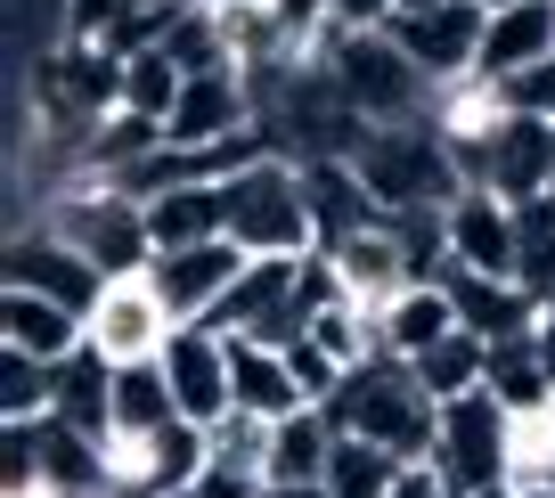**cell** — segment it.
I'll return each instance as SVG.
<instances>
[{
  "mask_svg": "<svg viewBox=\"0 0 555 498\" xmlns=\"http://www.w3.org/2000/svg\"><path fill=\"white\" fill-rule=\"evenodd\" d=\"M335 433H360V442L392 449V458L409 465H434V442H441V400L416 384L409 360H392V352H376V360H360L344 376V393L327 400Z\"/></svg>",
  "mask_w": 555,
  "mask_h": 498,
  "instance_id": "cell-1",
  "label": "cell"
},
{
  "mask_svg": "<svg viewBox=\"0 0 555 498\" xmlns=\"http://www.w3.org/2000/svg\"><path fill=\"white\" fill-rule=\"evenodd\" d=\"M351 173L367 180L384 213H450L466 196V173H457L450 139L434 131V115L416 123H367L360 148H351Z\"/></svg>",
  "mask_w": 555,
  "mask_h": 498,
  "instance_id": "cell-2",
  "label": "cell"
},
{
  "mask_svg": "<svg viewBox=\"0 0 555 498\" xmlns=\"http://www.w3.org/2000/svg\"><path fill=\"white\" fill-rule=\"evenodd\" d=\"M41 221H50L99 278H122V270H147V261H156L147 205H139L131 189H115V180H99V173L74 180V189H57L50 205H41Z\"/></svg>",
  "mask_w": 555,
  "mask_h": 498,
  "instance_id": "cell-3",
  "label": "cell"
},
{
  "mask_svg": "<svg viewBox=\"0 0 555 498\" xmlns=\"http://www.w3.org/2000/svg\"><path fill=\"white\" fill-rule=\"evenodd\" d=\"M221 205H229V238L245 254H319L311 189H302V164H286V155H254L245 173H229Z\"/></svg>",
  "mask_w": 555,
  "mask_h": 498,
  "instance_id": "cell-4",
  "label": "cell"
},
{
  "mask_svg": "<svg viewBox=\"0 0 555 498\" xmlns=\"http://www.w3.org/2000/svg\"><path fill=\"white\" fill-rule=\"evenodd\" d=\"M327 74H335V90H344L367 123H416V115H434V99H441L434 74L392 41V25H376V34H344L327 50Z\"/></svg>",
  "mask_w": 555,
  "mask_h": 498,
  "instance_id": "cell-5",
  "label": "cell"
},
{
  "mask_svg": "<svg viewBox=\"0 0 555 498\" xmlns=\"http://www.w3.org/2000/svg\"><path fill=\"white\" fill-rule=\"evenodd\" d=\"M82 335H90V352H99L106 368H139V360H164V344L180 335V319H172V303H164V286L147 270H122V278L99 286Z\"/></svg>",
  "mask_w": 555,
  "mask_h": 498,
  "instance_id": "cell-6",
  "label": "cell"
},
{
  "mask_svg": "<svg viewBox=\"0 0 555 498\" xmlns=\"http://www.w3.org/2000/svg\"><path fill=\"white\" fill-rule=\"evenodd\" d=\"M506 425H515V417H506L490 393H466V400H450V409H441L434 465L450 474L457 498H474V490H490V482H506Z\"/></svg>",
  "mask_w": 555,
  "mask_h": 498,
  "instance_id": "cell-7",
  "label": "cell"
},
{
  "mask_svg": "<svg viewBox=\"0 0 555 498\" xmlns=\"http://www.w3.org/2000/svg\"><path fill=\"white\" fill-rule=\"evenodd\" d=\"M254 131V82L245 66H205L180 82L172 115H164V139L172 148H229V139Z\"/></svg>",
  "mask_w": 555,
  "mask_h": 498,
  "instance_id": "cell-8",
  "label": "cell"
},
{
  "mask_svg": "<svg viewBox=\"0 0 555 498\" xmlns=\"http://www.w3.org/2000/svg\"><path fill=\"white\" fill-rule=\"evenodd\" d=\"M482 34H490V0H450V9H434V17H400L392 25V41L434 74V90L482 74Z\"/></svg>",
  "mask_w": 555,
  "mask_h": 498,
  "instance_id": "cell-9",
  "label": "cell"
},
{
  "mask_svg": "<svg viewBox=\"0 0 555 498\" xmlns=\"http://www.w3.org/2000/svg\"><path fill=\"white\" fill-rule=\"evenodd\" d=\"M0 278H9V286H25V294H50V303L82 310V319H90V303H99V286H106V278L90 270V261L74 254V245L57 238L50 221H41V229H9V254H0Z\"/></svg>",
  "mask_w": 555,
  "mask_h": 498,
  "instance_id": "cell-10",
  "label": "cell"
},
{
  "mask_svg": "<svg viewBox=\"0 0 555 498\" xmlns=\"http://www.w3.org/2000/svg\"><path fill=\"white\" fill-rule=\"evenodd\" d=\"M245 245L237 238H212V245H180V254H156L147 261V278L164 286V303H172L180 327H205L212 310H221V294L245 278Z\"/></svg>",
  "mask_w": 555,
  "mask_h": 498,
  "instance_id": "cell-11",
  "label": "cell"
},
{
  "mask_svg": "<svg viewBox=\"0 0 555 498\" xmlns=\"http://www.w3.org/2000/svg\"><path fill=\"white\" fill-rule=\"evenodd\" d=\"M180 17H189L180 0H66L57 9V41H99L115 58H139L156 41H172Z\"/></svg>",
  "mask_w": 555,
  "mask_h": 498,
  "instance_id": "cell-12",
  "label": "cell"
},
{
  "mask_svg": "<svg viewBox=\"0 0 555 498\" xmlns=\"http://www.w3.org/2000/svg\"><path fill=\"white\" fill-rule=\"evenodd\" d=\"M319 254L335 261L344 294H351V303H367V310H384L392 294L425 286V278H416V261H409V245H400V229H392V213H384V221H367V229H351V238H335V245H319Z\"/></svg>",
  "mask_w": 555,
  "mask_h": 498,
  "instance_id": "cell-13",
  "label": "cell"
},
{
  "mask_svg": "<svg viewBox=\"0 0 555 498\" xmlns=\"http://www.w3.org/2000/svg\"><path fill=\"white\" fill-rule=\"evenodd\" d=\"M474 189L506 196V205L555 196V123H539V115H506V131L490 139V155L474 164Z\"/></svg>",
  "mask_w": 555,
  "mask_h": 498,
  "instance_id": "cell-14",
  "label": "cell"
},
{
  "mask_svg": "<svg viewBox=\"0 0 555 498\" xmlns=\"http://www.w3.org/2000/svg\"><path fill=\"white\" fill-rule=\"evenodd\" d=\"M522 261V221L506 196L490 189H466L450 205V270H474V278H515Z\"/></svg>",
  "mask_w": 555,
  "mask_h": 498,
  "instance_id": "cell-15",
  "label": "cell"
},
{
  "mask_svg": "<svg viewBox=\"0 0 555 498\" xmlns=\"http://www.w3.org/2000/svg\"><path fill=\"white\" fill-rule=\"evenodd\" d=\"M164 376H172V400L189 425H221L237 400H229V335L212 327H180L164 344Z\"/></svg>",
  "mask_w": 555,
  "mask_h": 498,
  "instance_id": "cell-16",
  "label": "cell"
},
{
  "mask_svg": "<svg viewBox=\"0 0 555 498\" xmlns=\"http://www.w3.org/2000/svg\"><path fill=\"white\" fill-rule=\"evenodd\" d=\"M450 294H457V327H466V335H482V344H522V335L547 319V303H539L522 278H474V270H450Z\"/></svg>",
  "mask_w": 555,
  "mask_h": 498,
  "instance_id": "cell-17",
  "label": "cell"
},
{
  "mask_svg": "<svg viewBox=\"0 0 555 498\" xmlns=\"http://www.w3.org/2000/svg\"><path fill=\"white\" fill-rule=\"evenodd\" d=\"M229 400H237L245 417H295L311 409L295 384V360H286V344H261V335H229Z\"/></svg>",
  "mask_w": 555,
  "mask_h": 498,
  "instance_id": "cell-18",
  "label": "cell"
},
{
  "mask_svg": "<svg viewBox=\"0 0 555 498\" xmlns=\"http://www.w3.org/2000/svg\"><path fill=\"white\" fill-rule=\"evenodd\" d=\"M0 344L57 368V360H74L90 335H82V310L50 303V294H25V286H0Z\"/></svg>",
  "mask_w": 555,
  "mask_h": 498,
  "instance_id": "cell-19",
  "label": "cell"
},
{
  "mask_svg": "<svg viewBox=\"0 0 555 498\" xmlns=\"http://www.w3.org/2000/svg\"><path fill=\"white\" fill-rule=\"evenodd\" d=\"M539 58H555V0H506V9H490V34H482L490 82H515Z\"/></svg>",
  "mask_w": 555,
  "mask_h": 498,
  "instance_id": "cell-20",
  "label": "cell"
},
{
  "mask_svg": "<svg viewBox=\"0 0 555 498\" xmlns=\"http://www.w3.org/2000/svg\"><path fill=\"white\" fill-rule=\"evenodd\" d=\"M147 238H156V254H180V245H212V238H229L221 180H180V189L147 196Z\"/></svg>",
  "mask_w": 555,
  "mask_h": 498,
  "instance_id": "cell-21",
  "label": "cell"
},
{
  "mask_svg": "<svg viewBox=\"0 0 555 498\" xmlns=\"http://www.w3.org/2000/svg\"><path fill=\"white\" fill-rule=\"evenodd\" d=\"M302 189H311V221H319V245L351 238V229L384 221V205L367 196V180L351 173V155H327V164H302Z\"/></svg>",
  "mask_w": 555,
  "mask_h": 498,
  "instance_id": "cell-22",
  "label": "cell"
},
{
  "mask_svg": "<svg viewBox=\"0 0 555 498\" xmlns=\"http://www.w3.org/2000/svg\"><path fill=\"white\" fill-rule=\"evenodd\" d=\"M376 319H384V352H392V360H416V352H434L441 335H457V294H450V278H434V286L392 294Z\"/></svg>",
  "mask_w": 555,
  "mask_h": 498,
  "instance_id": "cell-23",
  "label": "cell"
},
{
  "mask_svg": "<svg viewBox=\"0 0 555 498\" xmlns=\"http://www.w3.org/2000/svg\"><path fill=\"white\" fill-rule=\"evenodd\" d=\"M327 458H335V417L327 409H295L270 425V482H319L327 490Z\"/></svg>",
  "mask_w": 555,
  "mask_h": 498,
  "instance_id": "cell-24",
  "label": "cell"
},
{
  "mask_svg": "<svg viewBox=\"0 0 555 498\" xmlns=\"http://www.w3.org/2000/svg\"><path fill=\"white\" fill-rule=\"evenodd\" d=\"M50 417H66V425H82V433L106 442V425H115V368L90 344L74 352V360H57V409Z\"/></svg>",
  "mask_w": 555,
  "mask_h": 498,
  "instance_id": "cell-25",
  "label": "cell"
},
{
  "mask_svg": "<svg viewBox=\"0 0 555 498\" xmlns=\"http://www.w3.org/2000/svg\"><path fill=\"white\" fill-rule=\"evenodd\" d=\"M416 384H425V393L441 400V409H450V400H466V393H482V376H490V344L482 335H466V327H457V335H441L434 352H416Z\"/></svg>",
  "mask_w": 555,
  "mask_h": 498,
  "instance_id": "cell-26",
  "label": "cell"
},
{
  "mask_svg": "<svg viewBox=\"0 0 555 498\" xmlns=\"http://www.w3.org/2000/svg\"><path fill=\"white\" fill-rule=\"evenodd\" d=\"M172 417H180V400H172V376H164V360L115 368V425H106V433H164Z\"/></svg>",
  "mask_w": 555,
  "mask_h": 498,
  "instance_id": "cell-27",
  "label": "cell"
},
{
  "mask_svg": "<svg viewBox=\"0 0 555 498\" xmlns=\"http://www.w3.org/2000/svg\"><path fill=\"white\" fill-rule=\"evenodd\" d=\"M409 474V458L360 442V433H335V458H327V498H392V482Z\"/></svg>",
  "mask_w": 555,
  "mask_h": 498,
  "instance_id": "cell-28",
  "label": "cell"
},
{
  "mask_svg": "<svg viewBox=\"0 0 555 498\" xmlns=\"http://www.w3.org/2000/svg\"><path fill=\"white\" fill-rule=\"evenodd\" d=\"M50 409H57V368L0 344V425H34Z\"/></svg>",
  "mask_w": 555,
  "mask_h": 498,
  "instance_id": "cell-29",
  "label": "cell"
},
{
  "mask_svg": "<svg viewBox=\"0 0 555 498\" xmlns=\"http://www.w3.org/2000/svg\"><path fill=\"white\" fill-rule=\"evenodd\" d=\"M482 393L499 400L506 417H515V409H539V400H555V384H547V368H539L531 335H522V344H490V376H482Z\"/></svg>",
  "mask_w": 555,
  "mask_h": 498,
  "instance_id": "cell-30",
  "label": "cell"
},
{
  "mask_svg": "<svg viewBox=\"0 0 555 498\" xmlns=\"http://www.w3.org/2000/svg\"><path fill=\"white\" fill-rule=\"evenodd\" d=\"M506 482H547L555 490V400L515 409V425H506Z\"/></svg>",
  "mask_w": 555,
  "mask_h": 498,
  "instance_id": "cell-31",
  "label": "cell"
},
{
  "mask_svg": "<svg viewBox=\"0 0 555 498\" xmlns=\"http://www.w3.org/2000/svg\"><path fill=\"white\" fill-rule=\"evenodd\" d=\"M180 82H189V74L172 66V50H139V58H122V106H131V115H147V123L172 115Z\"/></svg>",
  "mask_w": 555,
  "mask_h": 498,
  "instance_id": "cell-32",
  "label": "cell"
},
{
  "mask_svg": "<svg viewBox=\"0 0 555 498\" xmlns=\"http://www.w3.org/2000/svg\"><path fill=\"white\" fill-rule=\"evenodd\" d=\"M515 221H522V261H515V278L539 294V303H555V196L515 205Z\"/></svg>",
  "mask_w": 555,
  "mask_h": 498,
  "instance_id": "cell-33",
  "label": "cell"
},
{
  "mask_svg": "<svg viewBox=\"0 0 555 498\" xmlns=\"http://www.w3.org/2000/svg\"><path fill=\"white\" fill-rule=\"evenodd\" d=\"M212 465H237V474H261V482H270V417L229 409L221 425H212Z\"/></svg>",
  "mask_w": 555,
  "mask_h": 498,
  "instance_id": "cell-34",
  "label": "cell"
},
{
  "mask_svg": "<svg viewBox=\"0 0 555 498\" xmlns=\"http://www.w3.org/2000/svg\"><path fill=\"white\" fill-rule=\"evenodd\" d=\"M286 360H295V384H302V400H311V409H327V400L344 393V376H351V368H344V360H327L311 335H302V344H286Z\"/></svg>",
  "mask_w": 555,
  "mask_h": 498,
  "instance_id": "cell-35",
  "label": "cell"
},
{
  "mask_svg": "<svg viewBox=\"0 0 555 498\" xmlns=\"http://www.w3.org/2000/svg\"><path fill=\"white\" fill-rule=\"evenodd\" d=\"M506 106H515V115H539V123H555V58L522 66L515 82H506Z\"/></svg>",
  "mask_w": 555,
  "mask_h": 498,
  "instance_id": "cell-36",
  "label": "cell"
},
{
  "mask_svg": "<svg viewBox=\"0 0 555 498\" xmlns=\"http://www.w3.org/2000/svg\"><path fill=\"white\" fill-rule=\"evenodd\" d=\"M392 25V0H335V34H376Z\"/></svg>",
  "mask_w": 555,
  "mask_h": 498,
  "instance_id": "cell-37",
  "label": "cell"
},
{
  "mask_svg": "<svg viewBox=\"0 0 555 498\" xmlns=\"http://www.w3.org/2000/svg\"><path fill=\"white\" fill-rule=\"evenodd\" d=\"M261 490V474H237V465H205L196 474V498H254Z\"/></svg>",
  "mask_w": 555,
  "mask_h": 498,
  "instance_id": "cell-38",
  "label": "cell"
},
{
  "mask_svg": "<svg viewBox=\"0 0 555 498\" xmlns=\"http://www.w3.org/2000/svg\"><path fill=\"white\" fill-rule=\"evenodd\" d=\"M392 498H457V490H450V474H441V465H409V474L392 482Z\"/></svg>",
  "mask_w": 555,
  "mask_h": 498,
  "instance_id": "cell-39",
  "label": "cell"
},
{
  "mask_svg": "<svg viewBox=\"0 0 555 498\" xmlns=\"http://www.w3.org/2000/svg\"><path fill=\"white\" fill-rule=\"evenodd\" d=\"M531 352H539V368H547V384H555V310L531 327Z\"/></svg>",
  "mask_w": 555,
  "mask_h": 498,
  "instance_id": "cell-40",
  "label": "cell"
},
{
  "mask_svg": "<svg viewBox=\"0 0 555 498\" xmlns=\"http://www.w3.org/2000/svg\"><path fill=\"white\" fill-rule=\"evenodd\" d=\"M474 498H555L547 482H490V490H474Z\"/></svg>",
  "mask_w": 555,
  "mask_h": 498,
  "instance_id": "cell-41",
  "label": "cell"
},
{
  "mask_svg": "<svg viewBox=\"0 0 555 498\" xmlns=\"http://www.w3.org/2000/svg\"><path fill=\"white\" fill-rule=\"evenodd\" d=\"M254 498H327V490H319V482H261Z\"/></svg>",
  "mask_w": 555,
  "mask_h": 498,
  "instance_id": "cell-42",
  "label": "cell"
},
{
  "mask_svg": "<svg viewBox=\"0 0 555 498\" xmlns=\"http://www.w3.org/2000/svg\"><path fill=\"white\" fill-rule=\"evenodd\" d=\"M434 9H450V0H392V25L400 17H434Z\"/></svg>",
  "mask_w": 555,
  "mask_h": 498,
  "instance_id": "cell-43",
  "label": "cell"
},
{
  "mask_svg": "<svg viewBox=\"0 0 555 498\" xmlns=\"http://www.w3.org/2000/svg\"><path fill=\"white\" fill-rule=\"evenodd\" d=\"M180 9H229V0H180Z\"/></svg>",
  "mask_w": 555,
  "mask_h": 498,
  "instance_id": "cell-44",
  "label": "cell"
},
{
  "mask_svg": "<svg viewBox=\"0 0 555 498\" xmlns=\"http://www.w3.org/2000/svg\"><path fill=\"white\" fill-rule=\"evenodd\" d=\"M172 498H196V490H172Z\"/></svg>",
  "mask_w": 555,
  "mask_h": 498,
  "instance_id": "cell-45",
  "label": "cell"
},
{
  "mask_svg": "<svg viewBox=\"0 0 555 498\" xmlns=\"http://www.w3.org/2000/svg\"><path fill=\"white\" fill-rule=\"evenodd\" d=\"M547 310H555V303H547Z\"/></svg>",
  "mask_w": 555,
  "mask_h": 498,
  "instance_id": "cell-46",
  "label": "cell"
}]
</instances>
